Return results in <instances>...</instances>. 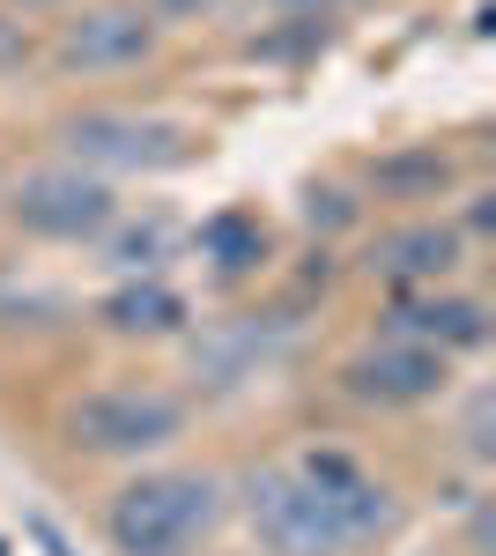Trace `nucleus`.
Listing matches in <instances>:
<instances>
[{"label":"nucleus","mask_w":496,"mask_h":556,"mask_svg":"<svg viewBox=\"0 0 496 556\" xmlns=\"http://www.w3.org/2000/svg\"><path fill=\"white\" fill-rule=\"evenodd\" d=\"M222 527V482L215 475H133L104 505V542L119 556H193Z\"/></svg>","instance_id":"f257e3e1"},{"label":"nucleus","mask_w":496,"mask_h":556,"mask_svg":"<svg viewBox=\"0 0 496 556\" xmlns=\"http://www.w3.org/2000/svg\"><path fill=\"white\" fill-rule=\"evenodd\" d=\"M60 149H67V164H82V172H97V178H112V172H178V164L201 156V134L186 127V119L97 104V112L60 119Z\"/></svg>","instance_id":"f03ea898"},{"label":"nucleus","mask_w":496,"mask_h":556,"mask_svg":"<svg viewBox=\"0 0 496 556\" xmlns=\"http://www.w3.org/2000/svg\"><path fill=\"white\" fill-rule=\"evenodd\" d=\"M186 430V401L164 386H97L67 408V445L89 460H141L164 453Z\"/></svg>","instance_id":"7ed1b4c3"},{"label":"nucleus","mask_w":496,"mask_h":556,"mask_svg":"<svg viewBox=\"0 0 496 556\" xmlns=\"http://www.w3.org/2000/svg\"><path fill=\"white\" fill-rule=\"evenodd\" d=\"M8 215L44 245H82V238H104L119 223V193H112V178L82 172V164H44V172L15 178Z\"/></svg>","instance_id":"20e7f679"},{"label":"nucleus","mask_w":496,"mask_h":556,"mask_svg":"<svg viewBox=\"0 0 496 556\" xmlns=\"http://www.w3.org/2000/svg\"><path fill=\"white\" fill-rule=\"evenodd\" d=\"M245 519L267 556H348L341 519L327 513V497L296 468H259L245 475Z\"/></svg>","instance_id":"39448f33"},{"label":"nucleus","mask_w":496,"mask_h":556,"mask_svg":"<svg viewBox=\"0 0 496 556\" xmlns=\"http://www.w3.org/2000/svg\"><path fill=\"white\" fill-rule=\"evenodd\" d=\"M156 45H164V23L141 0H104V8H82L75 23H60L52 60L67 75H126V67H149Z\"/></svg>","instance_id":"423d86ee"},{"label":"nucleus","mask_w":496,"mask_h":556,"mask_svg":"<svg viewBox=\"0 0 496 556\" xmlns=\"http://www.w3.org/2000/svg\"><path fill=\"white\" fill-rule=\"evenodd\" d=\"M296 475L327 497V513L341 519V534H348V549H371V542H385L393 527H400V497L378 482L356 453H341V445H319V453H304L296 460Z\"/></svg>","instance_id":"0eeeda50"},{"label":"nucleus","mask_w":496,"mask_h":556,"mask_svg":"<svg viewBox=\"0 0 496 556\" xmlns=\"http://www.w3.org/2000/svg\"><path fill=\"white\" fill-rule=\"evenodd\" d=\"M341 386L356 401H371V408H422V401H437L453 386V356H437L422 342H378L341 364Z\"/></svg>","instance_id":"6e6552de"},{"label":"nucleus","mask_w":496,"mask_h":556,"mask_svg":"<svg viewBox=\"0 0 496 556\" xmlns=\"http://www.w3.org/2000/svg\"><path fill=\"white\" fill-rule=\"evenodd\" d=\"M459 260H467L459 223H400V230H385L371 245V275L400 282V290H437Z\"/></svg>","instance_id":"1a4fd4ad"},{"label":"nucleus","mask_w":496,"mask_h":556,"mask_svg":"<svg viewBox=\"0 0 496 556\" xmlns=\"http://www.w3.org/2000/svg\"><path fill=\"white\" fill-rule=\"evenodd\" d=\"M385 327H393V342H422V349H437V356H453V349L489 342V304L453 298V290H422V298H408Z\"/></svg>","instance_id":"9d476101"},{"label":"nucleus","mask_w":496,"mask_h":556,"mask_svg":"<svg viewBox=\"0 0 496 556\" xmlns=\"http://www.w3.org/2000/svg\"><path fill=\"white\" fill-rule=\"evenodd\" d=\"M97 319H104L119 342H164V334L186 327V298H178L170 282H156V275H126L119 290L97 304Z\"/></svg>","instance_id":"9b49d317"},{"label":"nucleus","mask_w":496,"mask_h":556,"mask_svg":"<svg viewBox=\"0 0 496 556\" xmlns=\"http://www.w3.org/2000/svg\"><path fill=\"white\" fill-rule=\"evenodd\" d=\"M453 186V156L445 149H393L371 164V193L378 201H437Z\"/></svg>","instance_id":"f8f14e48"},{"label":"nucleus","mask_w":496,"mask_h":556,"mask_svg":"<svg viewBox=\"0 0 496 556\" xmlns=\"http://www.w3.org/2000/svg\"><path fill=\"white\" fill-rule=\"evenodd\" d=\"M201 253L222 267V275H245V267H259L267 260V230H259V215L252 208H222L201 223Z\"/></svg>","instance_id":"ddd939ff"},{"label":"nucleus","mask_w":496,"mask_h":556,"mask_svg":"<svg viewBox=\"0 0 496 556\" xmlns=\"http://www.w3.org/2000/svg\"><path fill=\"white\" fill-rule=\"evenodd\" d=\"M170 230L149 215V223H126L119 238H112V267H126V275H156V260H164Z\"/></svg>","instance_id":"4468645a"},{"label":"nucleus","mask_w":496,"mask_h":556,"mask_svg":"<svg viewBox=\"0 0 496 556\" xmlns=\"http://www.w3.org/2000/svg\"><path fill=\"white\" fill-rule=\"evenodd\" d=\"M304 223H311V230H348V223H356V201H348L341 186H311V193H304Z\"/></svg>","instance_id":"2eb2a0df"},{"label":"nucleus","mask_w":496,"mask_h":556,"mask_svg":"<svg viewBox=\"0 0 496 556\" xmlns=\"http://www.w3.org/2000/svg\"><path fill=\"white\" fill-rule=\"evenodd\" d=\"M489 416H496V401H489V386H482V393L467 401V430H459L474 460H489V453H496V438H489Z\"/></svg>","instance_id":"dca6fc26"},{"label":"nucleus","mask_w":496,"mask_h":556,"mask_svg":"<svg viewBox=\"0 0 496 556\" xmlns=\"http://www.w3.org/2000/svg\"><path fill=\"white\" fill-rule=\"evenodd\" d=\"M489 230H496V193L482 186V193H467V230L459 238H489Z\"/></svg>","instance_id":"f3484780"},{"label":"nucleus","mask_w":496,"mask_h":556,"mask_svg":"<svg viewBox=\"0 0 496 556\" xmlns=\"http://www.w3.org/2000/svg\"><path fill=\"white\" fill-rule=\"evenodd\" d=\"M23 60H30V30L0 15V75H8V67H23Z\"/></svg>","instance_id":"a211bd4d"},{"label":"nucleus","mask_w":496,"mask_h":556,"mask_svg":"<svg viewBox=\"0 0 496 556\" xmlns=\"http://www.w3.org/2000/svg\"><path fill=\"white\" fill-rule=\"evenodd\" d=\"M30 542H38L44 556H82L75 542H67V534H60V527H52V519H30Z\"/></svg>","instance_id":"6ab92c4d"},{"label":"nucleus","mask_w":496,"mask_h":556,"mask_svg":"<svg viewBox=\"0 0 496 556\" xmlns=\"http://www.w3.org/2000/svg\"><path fill=\"white\" fill-rule=\"evenodd\" d=\"M141 8H149L156 23H170V15H186V8H201V0H141Z\"/></svg>","instance_id":"aec40b11"},{"label":"nucleus","mask_w":496,"mask_h":556,"mask_svg":"<svg viewBox=\"0 0 496 556\" xmlns=\"http://www.w3.org/2000/svg\"><path fill=\"white\" fill-rule=\"evenodd\" d=\"M15 8H52V0H15Z\"/></svg>","instance_id":"412c9836"},{"label":"nucleus","mask_w":496,"mask_h":556,"mask_svg":"<svg viewBox=\"0 0 496 556\" xmlns=\"http://www.w3.org/2000/svg\"><path fill=\"white\" fill-rule=\"evenodd\" d=\"M0 556H8V542H0Z\"/></svg>","instance_id":"4be33fe9"}]
</instances>
